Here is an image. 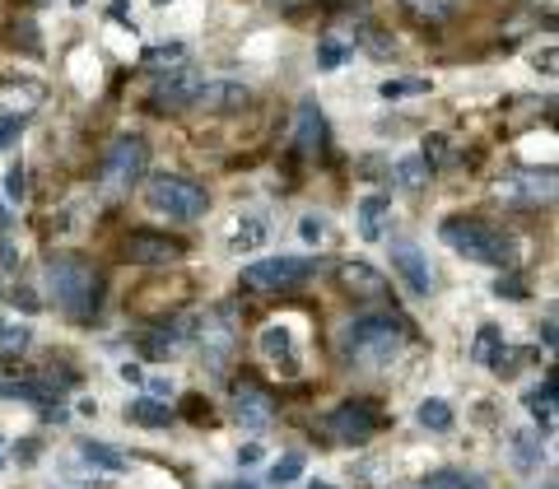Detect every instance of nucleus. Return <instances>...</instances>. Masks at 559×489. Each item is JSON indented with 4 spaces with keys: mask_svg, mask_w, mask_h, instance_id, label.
I'll use <instances>...</instances> for the list:
<instances>
[{
    "mask_svg": "<svg viewBox=\"0 0 559 489\" xmlns=\"http://www.w3.org/2000/svg\"><path fill=\"white\" fill-rule=\"evenodd\" d=\"M266 243H271V224L261 215L238 219V229H233V238H229L233 252H257V247H266Z\"/></svg>",
    "mask_w": 559,
    "mask_h": 489,
    "instance_id": "nucleus-21",
    "label": "nucleus"
},
{
    "mask_svg": "<svg viewBox=\"0 0 559 489\" xmlns=\"http://www.w3.org/2000/svg\"><path fill=\"white\" fill-rule=\"evenodd\" d=\"M0 471H5V452H0Z\"/></svg>",
    "mask_w": 559,
    "mask_h": 489,
    "instance_id": "nucleus-49",
    "label": "nucleus"
},
{
    "mask_svg": "<svg viewBox=\"0 0 559 489\" xmlns=\"http://www.w3.org/2000/svg\"><path fill=\"white\" fill-rule=\"evenodd\" d=\"M126 252H131V261H140V266H168V261L182 257V243L159 238V233H131Z\"/></svg>",
    "mask_w": 559,
    "mask_h": 489,
    "instance_id": "nucleus-14",
    "label": "nucleus"
},
{
    "mask_svg": "<svg viewBox=\"0 0 559 489\" xmlns=\"http://www.w3.org/2000/svg\"><path fill=\"white\" fill-rule=\"evenodd\" d=\"M145 387H150V396H154V401H168V396H173V387H168L164 378H150Z\"/></svg>",
    "mask_w": 559,
    "mask_h": 489,
    "instance_id": "nucleus-42",
    "label": "nucleus"
},
{
    "mask_svg": "<svg viewBox=\"0 0 559 489\" xmlns=\"http://www.w3.org/2000/svg\"><path fill=\"white\" fill-rule=\"evenodd\" d=\"M219 489H257V485H219Z\"/></svg>",
    "mask_w": 559,
    "mask_h": 489,
    "instance_id": "nucleus-48",
    "label": "nucleus"
},
{
    "mask_svg": "<svg viewBox=\"0 0 559 489\" xmlns=\"http://www.w3.org/2000/svg\"><path fill=\"white\" fill-rule=\"evenodd\" d=\"M294 145H299L303 154L327 150V117H322V108H317L313 98H303L299 112H294Z\"/></svg>",
    "mask_w": 559,
    "mask_h": 489,
    "instance_id": "nucleus-13",
    "label": "nucleus"
},
{
    "mask_svg": "<svg viewBox=\"0 0 559 489\" xmlns=\"http://www.w3.org/2000/svg\"><path fill=\"white\" fill-rule=\"evenodd\" d=\"M406 350V326L387 313H369V317H355L345 326V354L364 368H382L392 364L396 354Z\"/></svg>",
    "mask_w": 559,
    "mask_h": 489,
    "instance_id": "nucleus-2",
    "label": "nucleus"
},
{
    "mask_svg": "<svg viewBox=\"0 0 559 489\" xmlns=\"http://www.w3.org/2000/svg\"><path fill=\"white\" fill-rule=\"evenodd\" d=\"M80 457L94 471H126L131 466V457H126L122 448H112V443H94V438H80Z\"/></svg>",
    "mask_w": 559,
    "mask_h": 489,
    "instance_id": "nucleus-19",
    "label": "nucleus"
},
{
    "mask_svg": "<svg viewBox=\"0 0 559 489\" xmlns=\"http://www.w3.org/2000/svg\"><path fill=\"white\" fill-rule=\"evenodd\" d=\"M122 378L126 382H145V373H140V364H122Z\"/></svg>",
    "mask_w": 559,
    "mask_h": 489,
    "instance_id": "nucleus-45",
    "label": "nucleus"
},
{
    "mask_svg": "<svg viewBox=\"0 0 559 489\" xmlns=\"http://www.w3.org/2000/svg\"><path fill=\"white\" fill-rule=\"evenodd\" d=\"M33 345V331L24 322H10V317H0V359H19V354Z\"/></svg>",
    "mask_w": 559,
    "mask_h": 489,
    "instance_id": "nucleus-25",
    "label": "nucleus"
},
{
    "mask_svg": "<svg viewBox=\"0 0 559 489\" xmlns=\"http://www.w3.org/2000/svg\"><path fill=\"white\" fill-rule=\"evenodd\" d=\"M327 429L336 443H369L373 434H378V410L369 406V401H345V406H336L327 415Z\"/></svg>",
    "mask_w": 559,
    "mask_h": 489,
    "instance_id": "nucleus-11",
    "label": "nucleus"
},
{
    "mask_svg": "<svg viewBox=\"0 0 559 489\" xmlns=\"http://www.w3.org/2000/svg\"><path fill=\"white\" fill-rule=\"evenodd\" d=\"M0 229H10V205L0 201Z\"/></svg>",
    "mask_w": 559,
    "mask_h": 489,
    "instance_id": "nucleus-46",
    "label": "nucleus"
},
{
    "mask_svg": "<svg viewBox=\"0 0 559 489\" xmlns=\"http://www.w3.org/2000/svg\"><path fill=\"white\" fill-rule=\"evenodd\" d=\"M47 294H52L75 322H89V317L98 313L103 280H98V271L84 257H75V252H56V257L47 261Z\"/></svg>",
    "mask_w": 559,
    "mask_h": 489,
    "instance_id": "nucleus-1",
    "label": "nucleus"
},
{
    "mask_svg": "<svg viewBox=\"0 0 559 489\" xmlns=\"http://www.w3.org/2000/svg\"><path fill=\"white\" fill-rule=\"evenodd\" d=\"M341 280H345V289H350V294H359V299H378L382 289H387V280L373 271L369 261H345Z\"/></svg>",
    "mask_w": 559,
    "mask_h": 489,
    "instance_id": "nucleus-17",
    "label": "nucleus"
},
{
    "mask_svg": "<svg viewBox=\"0 0 559 489\" xmlns=\"http://www.w3.org/2000/svg\"><path fill=\"white\" fill-rule=\"evenodd\" d=\"M527 410H532V420H536V434L555 429V378H546L541 392H527Z\"/></svg>",
    "mask_w": 559,
    "mask_h": 489,
    "instance_id": "nucleus-23",
    "label": "nucleus"
},
{
    "mask_svg": "<svg viewBox=\"0 0 559 489\" xmlns=\"http://www.w3.org/2000/svg\"><path fill=\"white\" fill-rule=\"evenodd\" d=\"M434 84L424 80V75H392V80H382L378 84V94L387 98V103H401V98H420V94H429Z\"/></svg>",
    "mask_w": 559,
    "mask_h": 489,
    "instance_id": "nucleus-24",
    "label": "nucleus"
},
{
    "mask_svg": "<svg viewBox=\"0 0 559 489\" xmlns=\"http://www.w3.org/2000/svg\"><path fill=\"white\" fill-rule=\"evenodd\" d=\"M359 42L369 47L373 61H387V56H396V42L387 38V33H378V28H364V33H359Z\"/></svg>",
    "mask_w": 559,
    "mask_h": 489,
    "instance_id": "nucleus-34",
    "label": "nucleus"
},
{
    "mask_svg": "<svg viewBox=\"0 0 559 489\" xmlns=\"http://www.w3.org/2000/svg\"><path fill=\"white\" fill-rule=\"evenodd\" d=\"M355 224H359V238L364 243H382L387 238V224H392V201L387 196H364L355 210Z\"/></svg>",
    "mask_w": 559,
    "mask_h": 489,
    "instance_id": "nucleus-15",
    "label": "nucleus"
},
{
    "mask_svg": "<svg viewBox=\"0 0 559 489\" xmlns=\"http://www.w3.org/2000/svg\"><path fill=\"white\" fill-rule=\"evenodd\" d=\"M308 489H336V485H327V480H313V485H308Z\"/></svg>",
    "mask_w": 559,
    "mask_h": 489,
    "instance_id": "nucleus-47",
    "label": "nucleus"
},
{
    "mask_svg": "<svg viewBox=\"0 0 559 489\" xmlns=\"http://www.w3.org/2000/svg\"><path fill=\"white\" fill-rule=\"evenodd\" d=\"M401 10L424 19V24H443V19H452L457 0H401Z\"/></svg>",
    "mask_w": 559,
    "mask_h": 489,
    "instance_id": "nucleus-27",
    "label": "nucleus"
},
{
    "mask_svg": "<svg viewBox=\"0 0 559 489\" xmlns=\"http://www.w3.org/2000/svg\"><path fill=\"white\" fill-rule=\"evenodd\" d=\"M126 420L145 424V429H168V424H173V410H168L164 401H154V396H140V401L126 406Z\"/></svg>",
    "mask_w": 559,
    "mask_h": 489,
    "instance_id": "nucleus-22",
    "label": "nucleus"
},
{
    "mask_svg": "<svg viewBox=\"0 0 559 489\" xmlns=\"http://www.w3.org/2000/svg\"><path fill=\"white\" fill-rule=\"evenodd\" d=\"M392 275H401V285L415 294V299H429L434 294V266L424 257V247L415 238H392Z\"/></svg>",
    "mask_w": 559,
    "mask_h": 489,
    "instance_id": "nucleus-9",
    "label": "nucleus"
},
{
    "mask_svg": "<svg viewBox=\"0 0 559 489\" xmlns=\"http://www.w3.org/2000/svg\"><path fill=\"white\" fill-rule=\"evenodd\" d=\"M494 196L504 205H550L555 201V168H518L494 182Z\"/></svg>",
    "mask_w": 559,
    "mask_h": 489,
    "instance_id": "nucleus-8",
    "label": "nucleus"
},
{
    "mask_svg": "<svg viewBox=\"0 0 559 489\" xmlns=\"http://www.w3.org/2000/svg\"><path fill=\"white\" fill-rule=\"evenodd\" d=\"M299 238L317 247L322 238H327V219H322V215H303V219H299Z\"/></svg>",
    "mask_w": 559,
    "mask_h": 489,
    "instance_id": "nucleus-36",
    "label": "nucleus"
},
{
    "mask_svg": "<svg viewBox=\"0 0 559 489\" xmlns=\"http://www.w3.org/2000/svg\"><path fill=\"white\" fill-rule=\"evenodd\" d=\"M145 163H150V150H145V140H140V136H122V140H117V145L108 150V159H103L98 177H103V187H108L112 196H122V191H131V187L140 182Z\"/></svg>",
    "mask_w": 559,
    "mask_h": 489,
    "instance_id": "nucleus-5",
    "label": "nucleus"
},
{
    "mask_svg": "<svg viewBox=\"0 0 559 489\" xmlns=\"http://www.w3.org/2000/svg\"><path fill=\"white\" fill-rule=\"evenodd\" d=\"M299 476H303V457H299V452H285V457L271 466V485H280V489L294 485Z\"/></svg>",
    "mask_w": 559,
    "mask_h": 489,
    "instance_id": "nucleus-32",
    "label": "nucleus"
},
{
    "mask_svg": "<svg viewBox=\"0 0 559 489\" xmlns=\"http://www.w3.org/2000/svg\"><path fill=\"white\" fill-rule=\"evenodd\" d=\"M145 61H150L154 70H173V66H182V61H187V42H164V47H154L150 56H145Z\"/></svg>",
    "mask_w": 559,
    "mask_h": 489,
    "instance_id": "nucleus-33",
    "label": "nucleus"
},
{
    "mask_svg": "<svg viewBox=\"0 0 559 489\" xmlns=\"http://www.w3.org/2000/svg\"><path fill=\"white\" fill-rule=\"evenodd\" d=\"M247 84H238V80H210V84H201V94H196V108H205V112H233V108H243L247 103Z\"/></svg>",
    "mask_w": 559,
    "mask_h": 489,
    "instance_id": "nucleus-16",
    "label": "nucleus"
},
{
    "mask_svg": "<svg viewBox=\"0 0 559 489\" xmlns=\"http://www.w3.org/2000/svg\"><path fill=\"white\" fill-rule=\"evenodd\" d=\"M19 457H24L19 466H33V457H38V443H33V438H24V443H19Z\"/></svg>",
    "mask_w": 559,
    "mask_h": 489,
    "instance_id": "nucleus-43",
    "label": "nucleus"
},
{
    "mask_svg": "<svg viewBox=\"0 0 559 489\" xmlns=\"http://www.w3.org/2000/svg\"><path fill=\"white\" fill-rule=\"evenodd\" d=\"M536 70H546V75H555V47H541V52L532 56Z\"/></svg>",
    "mask_w": 559,
    "mask_h": 489,
    "instance_id": "nucleus-39",
    "label": "nucleus"
},
{
    "mask_svg": "<svg viewBox=\"0 0 559 489\" xmlns=\"http://www.w3.org/2000/svg\"><path fill=\"white\" fill-rule=\"evenodd\" d=\"M424 489H480V480L466 471H434V476H424Z\"/></svg>",
    "mask_w": 559,
    "mask_h": 489,
    "instance_id": "nucleus-31",
    "label": "nucleus"
},
{
    "mask_svg": "<svg viewBox=\"0 0 559 489\" xmlns=\"http://www.w3.org/2000/svg\"><path fill=\"white\" fill-rule=\"evenodd\" d=\"M196 345H201V359L210 373H224L238 350V326H233V313L229 308H215V313H205V322L196 326Z\"/></svg>",
    "mask_w": 559,
    "mask_h": 489,
    "instance_id": "nucleus-7",
    "label": "nucleus"
},
{
    "mask_svg": "<svg viewBox=\"0 0 559 489\" xmlns=\"http://www.w3.org/2000/svg\"><path fill=\"white\" fill-rule=\"evenodd\" d=\"M513 466L518 471H536L541 466V443L532 434H513Z\"/></svg>",
    "mask_w": 559,
    "mask_h": 489,
    "instance_id": "nucleus-30",
    "label": "nucleus"
},
{
    "mask_svg": "<svg viewBox=\"0 0 559 489\" xmlns=\"http://www.w3.org/2000/svg\"><path fill=\"white\" fill-rule=\"evenodd\" d=\"M261 354H266L271 364H280L285 373H299V359H294V336H289L285 326H266V331H261Z\"/></svg>",
    "mask_w": 559,
    "mask_h": 489,
    "instance_id": "nucleus-18",
    "label": "nucleus"
},
{
    "mask_svg": "<svg viewBox=\"0 0 559 489\" xmlns=\"http://www.w3.org/2000/svg\"><path fill=\"white\" fill-rule=\"evenodd\" d=\"M145 205H150L154 215L173 219V224H196V219H205V210H210V196H205V187H196L191 177L159 173L145 182Z\"/></svg>",
    "mask_w": 559,
    "mask_h": 489,
    "instance_id": "nucleus-4",
    "label": "nucleus"
},
{
    "mask_svg": "<svg viewBox=\"0 0 559 489\" xmlns=\"http://www.w3.org/2000/svg\"><path fill=\"white\" fill-rule=\"evenodd\" d=\"M24 191H28V177H24V168L14 163L10 173H5V201H24Z\"/></svg>",
    "mask_w": 559,
    "mask_h": 489,
    "instance_id": "nucleus-37",
    "label": "nucleus"
},
{
    "mask_svg": "<svg viewBox=\"0 0 559 489\" xmlns=\"http://www.w3.org/2000/svg\"><path fill=\"white\" fill-rule=\"evenodd\" d=\"M350 61V42L336 38V33H327V38L317 42V70H336Z\"/></svg>",
    "mask_w": 559,
    "mask_h": 489,
    "instance_id": "nucleus-29",
    "label": "nucleus"
},
{
    "mask_svg": "<svg viewBox=\"0 0 559 489\" xmlns=\"http://www.w3.org/2000/svg\"><path fill=\"white\" fill-rule=\"evenodd\" d=\"M471 359L480 368H504V331L499 326H480L476 345H471Z\"/></svg>",
    "mask_w": 559,
    "mask_h": 489,
    "instance_id": "nucleus-20",
    "label": "nucleus"
},
{
    "mask_svg": "<svg viewBox=\"0 0 559 489\" xmlns=\"http://www.w3.org/2000/svg\"><path fill=\"white\" fill-rule=\"evenodd\" d=\"M317 271H322V261H313V257H271V261L243 266V285L261 289V294H266V289H294Z\"/></svg>",
    "mask_w": 559,
    "mask_h": 489,
    "instance_id": "nucleus-6",
    "label": "nucleus"
},
{
    "mask_svg": "<svg viewBox=\"0 0 559 489\" xmlns=\"http://www.w3.org/2000/svg\"><path fill=\"white\" fill-rule=\"evenodd\" d=\"M494 294H499V299H522V294H527V285H522V280H513V275H499V280H494Z\"/></svg>",
    "mask_w": 559,
    "mask_h": 489,
    "instance_id": "nucleus-38",
    "label": "nucleus"
},
{
    "mask_svg": "<svg viewBox=\"0 0 559 489\" xmlns=\"http://www.w3.org/2000/svg\"><path fill=\"white\" fill-rule=\"evenodd\" d=\"M257 462H261V443H247V448L238 452V466L247 471V466H257Z\"/></svg>",
    "mask_w": 559,
    "mask_h": 489,
    "instance_id": "nucleus-40",
    "label": "nucleus"
},
{
    "mask_svg": "<svg viewBox=\"0 0 559 489\" xmlns=\"http://www.w3.org/2000/svg\"><path fill=\"white\" fill-rule=\"evenodd\" d=\"M233 420L243 424V429H252V434H261L275 420V401L266 392H257V387H238L233 392Z\"/></svg>",
    "mask_w": 559,
    "mask_h": 489,
    "instance_id": "nucleus-12",
    "label": "nucleus"
},
{
    "mask_svg": "<svg viewBox=\"0 0 559 489\" xmlns=\"http://www.w3.org/2000/svg\"><path fill=\"white\" fill-rule=\"evenodd\" d=\"M182 410H187L191 420H201V415H210V406H205L201 396H187V401H182Z\"/></svg>",
    "mask_w": 559,
    "mask_h": 489,
    "instance_id": "nucleus-41",
    "label": "nucleus"
},
{
    "mask_svg": "<svg viewBox=\"0 0 559 489\" xmlns=\"http://www.w3.org/2000/svg\"><path fill=\"white\" fill-rule=\"evenodd\" d=\"M438 238L466 261H485V266H508L513 261V238L499 229H490L485 219H443Z\"/></svg>",
    "mask_w": 559,
    "mask_h": 489,
    "instance_id": "nucleus-3",
    "label": "nucleus"
},
{
    "mask_svg": "<svg viewBox=\"0 0 559 489\" xmlns=\"http://www.w3.org/2000/svg\"><path fill=\"white\" fill-rule=\"evenodd\" d=\"M201 70L191 66V61H182V66H173L168 75H159L154 80V108H168V112H182L196 103V94H201Z\"/></svg>",
    "mask_w": 559,
    "mask_h": 489,
    "instance_id": "nucleus-10",
    "label": "nucleus"
},
{
    "mask_svg": "<svg viewBox=\"0 0 559 489\" xmlns=\"http://www.w3.org/2000/svg\"><path fill=\"white\" fill-rule=\"evenodd\" d=\"M420 424L429 429V434H448L452 424H457V415H452V406L448 401H438V396H429L420 406Z\"/></svg>",
    "mask_w": 559,
    "mask_h": 489,
    "instance_id": "nucleus-28",
    "label": "nucleus"
},
{
    "mask_svg": "<svg viewBox=\"0 0 559 489\" xmlns=\"http://www.w3.org/2000/svg\"><path fill=\"white\" fill-rule=\"evenodd\" d=\"M19 136H24V117H14V112H0V150L19 145Z\"/></svg>",
    "mask_w": 559,
    "mask_h": 489,
    "instance_id": "nucleus-35",
    "label": "nucleus"
},
{
    "mask_svg": "<svg viewBox=\"0 0 559 489\" xmlns=\"http://www.w3.org/2000/svg\"><path fill=\"white\" fill-rule=\"evenodd\" d=\"M541 340H546L550 350H555V317H546V322H541Z\"/></svg>",
    "mask_w": 559,
    "mask_h": 489,
    "instance_id": "nucleus-44",
    "label": "nucleus"
},
{
    "mask_svg": "<svg viewBox=\"0 0 559 489\" xmlns=\"http://www.w3.org/2000/svg\"><path fill=\"white\" fill-rule=\"evenodd\" d=\"M429 173H434V168L424 163V154H406V159H396V182H401L406 191H424L429 187Z\"/></svg>",
    "mask_w": 559,
    "mask_h": 489,
    "instance_id": "nucleus-26",
    "label": "nucleus"
}]
</instances>
